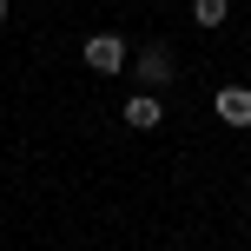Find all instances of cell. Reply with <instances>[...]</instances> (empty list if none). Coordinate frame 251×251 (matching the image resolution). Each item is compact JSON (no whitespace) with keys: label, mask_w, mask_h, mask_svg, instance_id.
<instances>
[{"label":"cell","mask_w":251,"mask_h":251,"mask_svg":"<svg viewBox=\"0 0 251 251\" xmlns=\"http://www.w3.org/2000/svg\"><path fill=\"white\" fill-rule=\"evenodd\" d=\"M132 73H139V93H165V86H172V73H178V60H172L165 40H146V47L132 53Z\"/></svg>","instance_id":"obj_1"},{"label":"cell","mask_w":251,"mask_h":251,"mask_svg":"<svg viewBox=\"0 0 251 251\" xmlns=\"http://www.w3.org/2000/svg\"><path fill=\"white\" fill-rule=\"evenodd\" d=\"M79 60H86L100 79H113V73H126V66H132V40H126V33H93L86 47H79Z\"/></svg>","instance_id":"obj_2"},{"label":"cell","mask_w":251,"mask_h":251,"mask_svg":"<svg viewBox=\"0 0 251 251\" xmlns=\"http://www.w3.org/2000/svg\"><path fill=\"white\" fill-rule=\"evenodd\" d=\"M119 119L132 126V132H159V126H165V100H159V93H126Z\"/></svg>","instance_id":"obj_3"},{"label":"cell","mask_w":251,"mask_h":251,"mask_svg":"<svg viewBox=\"0 0 251 251\" xmlns=\"http://www.w3.org/2000/svg\"><path fill=\"white\" fill-rule=\"evenodd\" d=\"M212 113L245 132V126H251V86H238V79H231V86H218V93H212Z\"/></svg>","instance_id":"obj_4"},{"label":"cell","mask_w":251,"mask_h":251,"mask_svg":"<svg viewBox=\"0 0 251 251\" xmlns=\"http://www.w3.org/2000/svg\"><path fill=\"white\" fill-rule=\"evenodd\" d=\"M192 20L212 33V26H225V20H231V0H192Z\"/></svg>","instance_id":"obj_5"},{"label":"cell","mask_w":251,"mask_h":251,"mask_svg":"<svg viewBox=\"0 0 251 251\" xmlns=\"http://www.w3.org/2000/svg\"><path fill=\"white\" fill-rule=\"evenodd\" d=\"M7 13H13V0H0V26H7Z\"/></svg>","instance_id":"obj_6"}]
</instances>
